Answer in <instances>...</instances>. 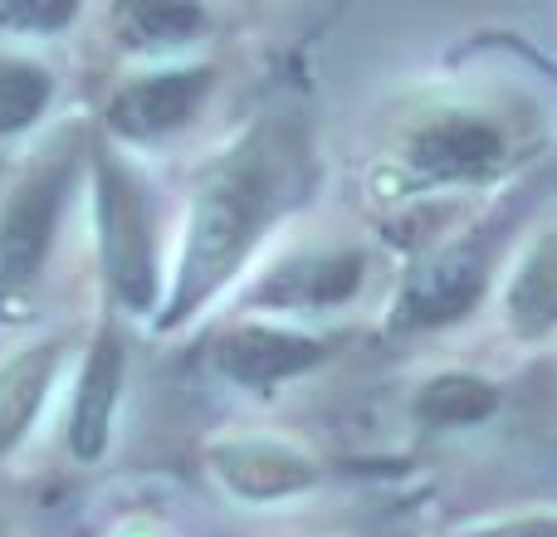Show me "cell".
Wrapping results in <instances>:
<instances>
[{
    "mask_svg": "<svg viewBox=\"0 0 557 537\" xmlns=\"http://www.w3.org/2000/svg\"><path fill=\"white\" fill-rule=\"evenodd\" d=\"M294 166H298V127L260 123L206 172L201 191L191 201L182 268H176V288L162 323L191 317L235 268L250 260L264 225L294 196L288 191L294 186Z\"/></svg>",
    "mask_w": 557,
    "mask_h": 537,
    "instance_id": "1",
    "label": "cell"
},
{
    "mask_svg": "<svg viewBox=\"0 0 557 537\" xmlns=\"http://www.w3.org/2000/svg\"><path fill=\"white\" fill-rule=\"evenodd\" d=\"M98 186V245H103V274L117 303L147 313L157 303V250H152V211L137 176L117 162L108 147L94 152Z\"/></svg>",
    "mask_w": 557,
    "mask_h": 537,
    "instance_id": "2",
    "label": "cell"
},
{
    "mask_svg": "<svg viewBox=\"0 0 557 537\" xmlns=\"http://www.w3.org/2000/svg\"><path fill=\"white\" fill-rule=\"evenodd\" d=\"M401 157L431 186H480L513 162V127L490 108H435L406 133Z\"/></svg>",
    "mask_w": 557,
    "mask_h": 537,
    "instance_id": "3",
    "label": "cell"
},
{
    "mask_svg": "<svg viewBox=\"0 0 557 537\" xmlns=\"http://www.w3.org/2000/svg\"><path fill=\"white\" fill-rule=\"evenodd\" d=\"M64 186H69V162L49 157L10 191L5 211H0V303L15 288H25L35 278V268L45 264L59 225V205H64Z\"/></svg>",
    "mask_w": 557,
    "mask_h": 537,
    "instance_id": "4",
    "label": "cell"
},
{
    "mask_svg": "<svg viewBox=\"0 0 557 537\" xmlns=\"http://www.w3.org/2000/svg\"><path fill=\"white\" fill-rule=\"evenodd\" d=\"M490 288V260H484L480 245H450V250L431 254L406 274L401 294H396V313L392 323L406 333H421V327H445L455 317L474 313Z\"/></svg>",
    "mask_w": 557,
    "mask_h": 537,
    "instance_id": "5",
    "label": "cell"
},
{
    "mask_svg": "<svg viewBox=\"0 0 557 537\" xmlns=\"http://www.w3.org/2000/svg\"><path fill=\"white\" fill-rule=\"evenodd\" d=\"M211 93V68H162L147 74L137 84H127L123 93L108 103V123L123 137H162L172 127H182L186 117L201 108V98Z\"/></svg>",
    "mask_w": 557,
    "mask_h": 537,
    "instance_id": "6",
    "label": "cell"
},
{
    "mask_svg": "<svg viewBox=\"0 0 557 537\" xmlns=\"http://www.w3.org/2000/svg\"><path fill=\"white\" fill-rule=\"evenodd\" d=\"M327 357L323 342L284 327H235L215 342V366L240 386H278Z\"/></svg>",
    "mask_w": 557,
    "mask_h": 537,
    "instance_id": "7",
    "label": "cell"
},
{
    "mask_svg": "<svg viewBox=\"0 0 557 537\" xmlns=\"http://www.w3.org/2000/svg\"><path fill=\"white\" fill-rule=\"evenodd\" d=\"M367 274V260L357 250L304 254L294 264H278L260 284V303L270 308H337L357 294Z\"/></svg>",
    "mask_w": 557,
    "mask_h": 537,
    "instance_id": "8",
    "label": "cell"
},
{
    "mask_svg": "<svg viewBox=\"0 0 557 537\" xmlns=\"http://www.w3.org/2000/svg\"><path fill=\"white\" fill-rule=\"evenodd\" d=\"M211 460H215V474L240 499H284V494H298L318 479L313 460L278 440H235V445H221Z\"/></svg>",
    "mask_w": 557,
    "mask_h": 537,
    "instance_id": "9",
    "label": "cell"
},
{
    "mask_svg": "<svg viewBox=\"0 0 557 537\" xmlns=\"http://www.w3.org/2000/svg\"><path fill=\"white\" fill-rule=\"evenodd\" d=\"M117 386H123V342H117L113 333H98L94 352H88V362H84V376H78L74 421H69V445H74V454L84 464L108 450Z\"/></svg>",
    "mask_w": 557,
    "mask_h": 537,
    "instance_id": "10",
    "label": "cell"
},
{
    "mask_svg": "<svg viewBox=\"0 0 557 537\" xmlns=\"http://www.w3.org/2000/svg\"><path fill=\"white\" fill-rule=\"evenodd\" d=\"M504 317H509V333L523 342L557 333V225L543 230L513 264V278L504 288Z\"/></svg>",
    "mask_w": 557,
    "mask_h": 537,
    "instance_id": "11",
    "label": "cell"
},
{
    "mask_svg": "<svg viewBox=\"0 0 557 537\" xmlns=\"http://www.w3.org/2000/svg\"><path fill=\"white\" fill-rule=\"evenodd\" d=\"M59 366V347L39 342V347H20L5 366H0V454H10L25 440L29 421H35L39 401H45L49 382Z\"/></svg>",
    "mask_w": 557,
    "mask_h": 537,
    "instance_id": "12",
    "label": "cell"
},
{
    "mask_svg": "<svg viewBox=\"0 0 557 537\" xmlns=\"http://www.w3.org/2000/svg\"><path fill=\"white\" fill-rule=\"evenodd\" d=\"M206 29L201 0H117L113 35L123 49H172Z\"/></svg>",
    "mask_w": 557,
    "mask_h": 537,
    "instance_id": "13",
    "label": "cell"
},
{
    "mask_svg": "<svg viewBox=\"0 0 557 537\" xmlns=\"http://www.w3.org/2000/svg\"><path fill=\"white\" fill-rule=\"evenodd\" d=\"M499 411V386L474 372H441L416 396V421L431 430H455V425H480Z\"/></svg>",
    "mask_w": 557,
    "mask_h": 537,
    "instance_id": "14",
    "label": "cell"
},
{
    "mask_svg": "<svg viewBox=\"0 0 557 537\" xmlns=\"http://www.w3.org/2000/svg\"><path fill=\"white\" fill-rule=\"evenodd\" d=\"M49 98H54V78L45 74V64L0 54V137H15L29 123H39Z\"/></svg>",
    "mask_w": 557,
    "mask_h": 537,
    "instance_id": "15",
    "label": "cell"
},
{
    "mask_svg": "<svg viewBox=\"0 0 557 537\" xmlns=\"http://www.w3.org/2000/svg\"><path fill=\"white\" fill-rule=\"evenodd\" d=\"M84 0H0V29L15 35H59L78 20Z\"/></svg>",
    "mask_w": 557,
    "mask_h": 537,
    "instance_id": "16",
    "label": "cell"
},
{
    "mask_svg": "<svg viewBox=\"0 0 557 537\" xmlns=\"http://www.w3.org/2000/svg\"><path fill=\"white\" fill-rule=\"evenodd\" d=\"M470 537H557V519H513V523H499V528H484Z\"/></svg>",
    "mask_w": 557,
    "mask_h": 537,
    "instance_id": "17",
    "label": "cell"
}]
</instances>
